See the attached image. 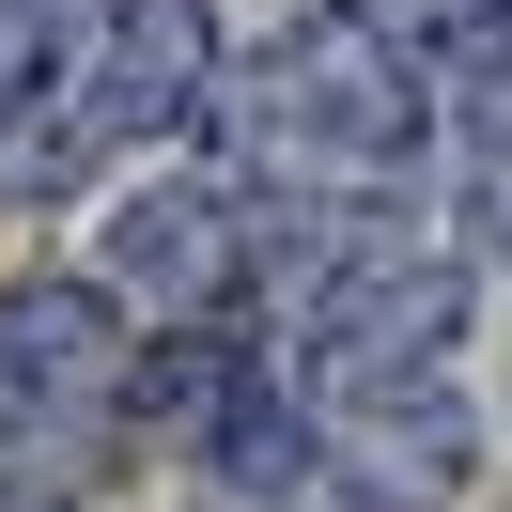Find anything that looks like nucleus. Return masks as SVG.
Wrapping results in <instances>:
<instances>
[{
    "label": "nucleus",
    "instance_id": "423d86ee",
    "mask_svg": "<svg viewBox=\"0 0 512 512\" xmlns=\"http://www.w3.org/2000/svg\"><path fill=\"white\" fill-rule=\"evenodd\" d=\"M78 32H94V0H0V156L32 140V109H47V94H63Z\"/></svg>",
    "mask_w": 512,
    "mask_h": 512
},
{
    "label": "nucleus",
    "instance_id": "39448f33",
    "mask_svg": "<svg viewBox=\"0 0 512 512\" xmlns=\"http://www.w3.org/2000/svg\"><path fill=\"white\" fill-rule=\"evenodd\" d=\"M466 481H481V404H466L450 373L311 419V497H326V512H450Z\"/></svg>",
    "mask_w": 512,
    "mask_h": 512
},
{
    "label": "nucleus",
    "instance_id": "0eeeda50",
    "mask_svg": "<svg viewBox=\"0 0 512 512\" xmlns=\"http://www.w3.org/2000/svg\"><path fill=\"white\" fill-rule=\"evenodd\" d=\"M466 249L512 280V125H481V140H466Z\"/></svg>",
    "mask_w": 512,
    "mask_h": 512
},
{
    "label": "nucleus",
    "instance_id": "6e6552de",
    "mask_svg": "<svg viewBox=\"0 0 512 512\" xmlns=\"http://www.w3.org/2000/svg\"><path fill=\"white\" fill-rule=\"evenodd\" d=\"M0 512H78V497H63V481H0Z\"/></svg>",
    "mask_w": 512,
    "mask_h": 512
},
{
    "label": "nucleus",
    "instance_id": "7ed1b4c3",
    "mask_svg": "<svg viewBox=\"0 0 512 512\" xmlns=\"http://www.w3.org/2000/svg\"><path fill=\"white\" fill-rule=\"evenodd\" d=\"M109 311L140 342L171 326H264V202L218 187V171H156L140 202H109Z\"/></svg>",
    "mask_w": 512,
    "mask_h": 512
},
{
    "label": "nucleus",
    "instance_id": "f03ea898",
    "mask_svg": "<svg viewBox=\"0 0 512 512\" xmlns=\"http://www.w3.org/2000/svg\"><path fill=\"white\" fill-rule=\"evenodd\" d=\"M218 0H94V32H78L63 94L32 109V140L0 156V187L47 202V187H94L109 156H156V140L202 125V94H218Z\"/></svg>",
    "mask_w": 512,
    "mask_h": 512
},
{
    "label": "nucleus",
    "instance_id": "20e7f679",
    "mask_svg": "<svg viewBox=\"0 0 512 512\" xmlns=\"http://www.w3.org/2000/svg\"><path fill=\"white\" fill-rule=\"evenodd\" d=\"M0 388H16L32 481H63V450L125 435V388H140V326L109 311V280H16V295H0Z\"/></svg>",
    "mask_w": 512,
    "mask_h": 512
},
{
    "label": "nucleus",
    "instance_id": "f257e3e1",
    "mask_svg": "<svg viewBox=\"0 0 512 512\" xmlns=\"http://www.w3.org/2000/svg\"><path fill=\"white\" fill-rule=\"evenodd\" d=\"M435 78L373 32V16H295V32L233 47L202 94V156L218 187H249L264 218H357V202L419 187L435 156Z\"/></svg>",
    "mask_w": 512,
    "mask_h": 512
}]
</instances>
